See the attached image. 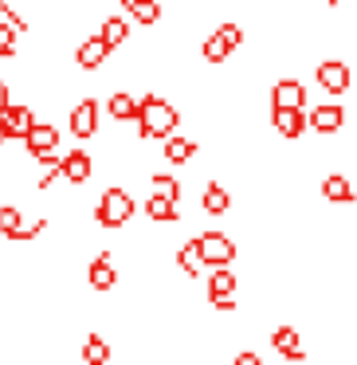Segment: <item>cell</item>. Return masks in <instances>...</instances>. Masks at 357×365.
<instances>
[{
    "instance_id": "obj_18",
    "label": "cell",
    "mask_w": 357,
    "mask_h": 365,
    "mask_svg": "<svg viewBox=\"0 0 357 365\" xmlns=\"http://www.w3.org/2000/svg\"><path fill=\"white\" fill-rule=\"evenodd\" d=\"M322 200H330V205H353L357 200L353 181L346 173H326L322 177Z\"/></svg>"
},
{
    "instance_id": "obj_16",
    "label": "cell",
    "mask_w": 357,
    "mask_h": 365,
    "mask_svg": "<svg viewBox=\"0 0 357 365\" xmlns=\"http://www.w3.org/2000/svg\"><path fill=\"white\" fill-rule=\"evenodd\" d=\"M173 259H177V271H181L185 279H200V275L208 271V267H205V259H200V244H197V236L185 240V244H177Z\"/></svg>"
},
{
    "instance_id": "obj_26",
    "label": "cell",
    "mask_w": 357,
    "mask_h": 365,
    "mask_svg": "<svg viewBox=\"0 0 357 365\" xmlns=\"http://www.w3.org/2000/svg\"><path fill=\"white\" fill-rule=\"evenodd\" d=\"M150 192H157V197H169V200H177V205H181V181H177L173 173H150Z\"/></svg>"
},
{
    "instance_id": "obj_20",
    "label": "cell",
    "mask_w": 357,
    "mask_h": 365,
    "mask_svg": "<svg viewBox=\"0 0 357 365\" xmlns=\"http://www.w3.org/2000/svg\"><path fill=\"white\" fill-rule=\"evenodd\" d=\"M145 220H153V224H177V220H181V205H177V200H169V197L150 192V197H145Z\"/></svg>"
},
{
    "instance_id": "obj_9",
    "label": "cell",
    "mask_w": 357,
    "mask_h": 365,
    "mask_svg": "<svg viewBox=\"0 0 357 365\" xmlns=\"http://www.w3.org/2000/svg\"><path fill=\"white\" fill-rule=\"evenodd\" d=\"M67 130H71L79 142H90L98 134V103L95 98H79V103L67 110Z\"/></svg>"
},
{
    "instance_id": "obj_31",
    "label": "cell",
    "mask_w": 357,
    "mask_h": 365,
    "mask_svg": "<svg viewBox=\"0 0 357 365\" xmlns=\"http://www.w3.org/2000/svg\"><path fill=\"white\" fill-rule=\"evenodd\" d=\"M4 142H9V134H4V126H0V145H4Z\"/></svg>"
},
{
    "instance_id": "obj_8",
    "label": "cell",
    "mask_w": 357,
    "mask_h": 365,
    "mask_svg": "<svg viewBox=\"0 0 357 365\" xmlns=\"http://www.w3.org/2000/svg\"><path fill=\"white\" fill-rule=\"evenodd\" d=\"M318 87L330 98H341L349 87H353V71H349L346 59H322L318 63Z\"/></svg>"
},
{
    "instance_id": "obj_3",
    "label": "cell",
    "mask_w": 357,
    "mask_h": 365,
    "mask_svg": "<svg viewBox=\"0 0 357 365\" xmlns=\"http://www.w3.org/2000/svg\"><path fill=\"white\" fill-rule=\"evenodd\" d=\"M239 275L232 267H208V302L220 314H232L239 307Z\"/></svg>"
},
{
    "instance_id": "obj_13",
    "label": "cell",
    "mask_w": 357,
    "mask_h": 365,
    "mask_svg": "<svg viewBox=\"0 0 357 365\" xmlns=\"http://www.w3.org/2000/svg\"><path fill=\"white\" fill-rule=\"evenodd\" d=\"M110 43L103 40V36H83V43L75 48V67L79 71H103L106 59H110Z\"/></svg>"
},
{
    "instance_id": "obj_1",
    "label": "cell",
    "mask_w": 357,
    "mask_h": 365,
    "mask_svg": "<svg viewBox=\"0 0 357 365\" xmlns=\"http://www.w3.org/2000/svg\"><path fill=\"white\" fill-rule=\"evenodd\" d=\"M134 122H138V138H157V142H165V138L177 134V126H181V110L161 95H145V98H138V118Z\"/></svg>"
},
{
    "instance_id": "obj_7",
    "label": "cell",
    "mask_w": 357,
    "mask_h": 365,
    "mask_svg": "<svg viewBox=\"0 0 357 365\" xmlns=\"http://www.w3.org/2000/svg\"><path fill=\"white\" fill-rule=\"evenodd\" d=\"M36 110L28 103H16V98H12L9 106H0V126H4V134H9V142H24L28 138V130L36 126Z\"/></svg>"
},
{
    "instance_id": "obj_15",
    "label": "cell",
    "mask_w": 357,
    "mask_h": 365,
    "mask_svg": "<svg viewBox=\"0 0 357 365\" xmlns=\"http://www.w3.org/2000/svg\"><path fill=\"white\" fill-rule=\"evenodd\" d=\"M271 130H275L283 142H299L306 134V110H271Z\"/></svg>"
},
{
    "instance_id": "obj_25",
    "label": "cell",
    "mask_w": 357,
    "mask_h": 365,
    "mask_svg": "<svg viewBox=\"0 0 357 365\" xmlns=\"http://www.w3.org/2000/svg\"><path fill=\"white\" fill-rule=\"evenodd\" d=\"M228 56H232V48H228V43H224L216 32L208 36L205 43H200V59H205L208 67H224V63H228Z\"/></svg>"
},
{
    "instance_id": "obj_30",
    "label": "cell",
    "mask_w": 357,
    "mask_h": 365,
    "mask_svg": "<svg viewBox=\"0 0 357 365\" xmlns=\"http://www.w3.org/2000/svg\"><path fill=\"white\" fill-rule=\"evenodd\" d=\"M12 103V91H9V83L0 79V106H9Z\"/></svg>"
},
{
    "instance_id": "obj_12",
    "label": "cell",
    "mask_w": 357,
    "mask_h": 365,
    "mask_svg": "<svg viewBox=\"0 0 357 365\" xmlns=\"http://www.w3.org/2000/svg\"><path fill=\"white\" fill-rule=\"evenodd\" d=\"M306 126L322 138H338V130L346 126V106L341 103H322L314 110H306Z\"/></svg>"
},
{
    "instance_id": "obj_14",
    "label": "cell",
    "mask_w": 357,
    "mask_h": 365,
    "mask_svg": "<svg viewBox=\"0 0 357 365\" xmlns=\"http://www.w3.org/2000/svg\"><path fill=\"white\" fill-rule=\"evenodd\" d=\"M59 169H63V181L67 185L83 189V185L95 177V158H90V153L79 145V150H71V153H63V158H59Z\"/></svg>"
},
{
    "instance_id": "obj_6",
    "label": "cell",
    "mask_w": 357,
    "mask_h": 365,
    "mask_svg": "<svg viewBox=\"0 0 357 365\" xmlns=\"http://www.w3.org/2000/svg\"><path fill=\"white\" fill-rule=\"evenodd\" d=\"M271 338V349H275L283 361H306V338H302V330L299 326H291V322H279L275 330L267 334Z\"/></svg>"
},
{
    "instance_id": "obj_28",
    "label": "cell",
    "mask_w": 357,
    "mask_h": 365,
    "mask_svg": "<svg viewBox=\"0 0 357 365\" xmlns=\"http://www.w3.org/2000/svg\"><path fill=\"white\" fill-rule=\"evenodd\" d=\"M216 36H220V40L228 43L232 51H236V48H244V24H236V20H224V24L216 28Z\"/></svg>"
},
{
    "instance_id": "obj_32",
    "label": "cell",
    "mask_w": 357,
    "mask_h": 365,
    "mask_svg": "<svg viewBox=\"0 0 357 365\" xmlns=\"http://www.w3.org/2000/svg\"><path fill=\"white\" fill-rule=\"evenodd\" d=\"M322 4H330V9H338V4H341V0H322Z\"/></svg>"
},
{
    "instance_id": "obj_4",
    "label": "cell",
    "mask_w": 357,
    "mask_h": 365,
    "mask_svg": "<svg viewBox=\"0 0 357 365\" xmlns=\"http://www.w3.org/2000/svg\"><path fill=\"white\" fill-rule=\"evenodd\" d=\"M24 150H28V158L36 161V165H51V161H59V130H56V122H36L32 130H28V138H24Z\"/></svg>"
},
{
    "instance_id": "obj_22",
    "label": "cell",
    "mask_w": 357,
    "mask_h": 365,
    "mask_svg": "<svg viewBox=\"0 0 357 365\" xmlns=\"http://www.w3.org/2000/svg\"><path fill=\"white\" fill-rule=\"evenodd\" d=\"M118 4L126 9V16H134L142 28L161 24V0H118Z\"/></svg>"
},
{
    "instance_id": "obj_5",
    "label": "cell",
    "mask_w": 357,
    "mask_h": 365,
    "mask_svg": "<svg viewBox=\"0 0 357 365\" xmlns=\"http://www.w3.org/2000/svg\"><path fill=\"white\" fill-rule=\"evenodd\" d=\"M197 244H200V259H205V267H232L236 255H239L236 240H232L228 232H200Z\"/></svg>"
},
{
    "instance_id": "obj_10",
    "label": "cell",
    "mask_w": 357,
    "mask_h": 365,
    "mask_svg": "<svg viewBox=\"0 0 357 365\" xmlns=\"http://www.w3.org/2000/svg\"><path fill=\"white\" fill-rule=\"evenodd\" d=\"M118 259H114V252H98L95 259L87 263V283H90V291H98V294H106V291H114L118 287Z\"/></svg>"
},
{
    "instance_id": "obj_19",
    "label": "cell",
    "mask_w": 357,
    "mask_h": 365,
    "mask_svg": "<svg viewBox=\"0 0 357 365\" xmlns=\"http://www.w3.org/2000/svg\"><path fill=\"white\" fill-rule=\"evenodd\" d=\"M197 150H200V145L192 142V138H185V134H169V138H165V145H161V158H165L169 165H189V161L197 158Z\"/></svg>"
},
{
    "instance_id": "obj_17",
    "label": "cell",
    "mask_w": 357,
    "mask_h": 365,
    "mask_svg": "<svg viewBox=\"0 0 357 365\" xmlns=\"http://www.w3.org/2000/svg\"><path fill=\"white\" fill-rule=\"evenodd\" d=\"M79 354H83V365H110V361H114V346H110V341H106L98 330L83 334Z\"/></svg>"
},
{
    "instance_id": "obj_21",
    "label": "cell",
    "mask_w": 357,
    "mask_h": 365,
    "mask_svg": "<svg viewBox=\"0 0 357 365\" xmlns=\"http://www.w3.org/2000/svg\"><path fill=\"white\" fill-rule=\"evenodd\" d=\"M200 208H205L208 216H228V208H232V192L224 189L220 181H208V185H205V192H200Z\"/></svg>"
},
{
    "instance_id": "obj_24",
    "label": "cell",
    "mask_w": 357,
    "mask_h": 365,
    "mask_svg": "<svg viewBox=\"0 0 357 365\" xmlns=\"http://www.w3.org/2000/svg\"><path fill=\"white\" fill-rule=\"evenodd\" d=\"M98 36H103L110 48H126V43H130V20L126 16H103Z\"/></svg>"
},
{
    "instance_id": "obj_29",
    "label": "cell",
    "mask_w": 357,
    "mask_h": 365,
    "mask_svg": "<svg viewBox=\"0 0 357 365\" xmlns=\"http://www.w3.org/2000/svg\"><path fill=\"white\" fill-rule=\"evenodd\" d=\"M232 365H263V354L259 349H239V354L232 357Z\"/></svg>"
},
{
    "instance_id": "obj_27",
    "label": "cell",
    "mask_w": 357,
    "mask_h": 365,
    "mask_svg": "<svg viewBox=\"0 0 357 365\" xmlns=\"http://www.w3.org/2000/svg\"><path fill=\"white\" fill-rule=\"evenodd\" d=\"M12 56H20V32L9 20H0V59H12Z\"/></svg>"
},
{
    "instance_id": "obj_33",
    "label": "cell",
    "mask_w": 357,
    "mask_h": 365,
    "mask_svg": "<svg viewBox=\"0 0 357 365\" xmlns=\"http://www.w3.org/2000/svg\"><path fill=\"white\" fill-rule=\"evenodd\" d=\"M286 365H306V361H286Z\"/></svg>"
},
{
    "instance_id": "obj_11",
    "label": "cell",
    "mask_w": 357,
    "mask_h": 365,
    "mask_svg": "<svg viewBox=\"0 0 357 365\" xmlns=\"http://www.w3.org/2000/svg\"><path fill=\"white\" fill-rule=\"evenodd\" d=\"M306 83L302 79H279L271 83V110H306Z\"/></svg>"
},
{
    "instance_id": "obj_23",
    "label": "cell",
    "mask_w": 357,
    "mask_h": 365,
    "mask_svg": "<svg viewBox=\"0 0 357 365\" xmlns=\"http://www.w3.org/2000/svg\"><path fill=\"white\" fill-rule=\"evenodd\" d=\"M106 114H110L114 122H134L138 118V98L130 95V91H114V95L106 98Z\"/></svg>"
},
{
    "instance_id": "obj_2",
    "label": "cell",
    "mask_w": 357,
    "mask_h": 365,
    "mask_svg": "<svg viewBox=\"0 0 357 365\" xmlns=\"http://www.w3.org/2000/svg\"><path fill=\"white\" fill-rule=\"evenodd\" d=\"M134 216H138V200L130 197V189H122V185L103 189V197H98V205H95V224L98 228L122 232Z\"/></svg>"
}]
</instances>
